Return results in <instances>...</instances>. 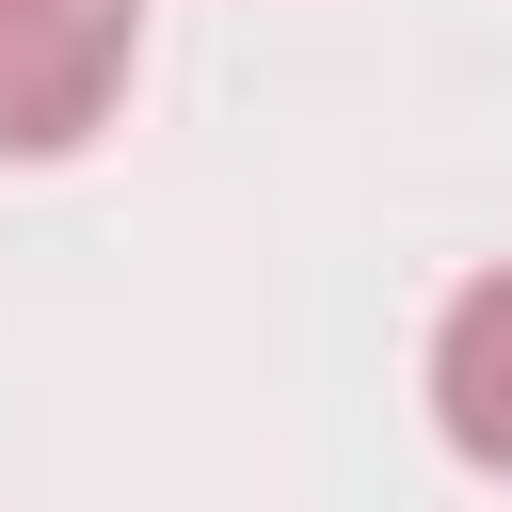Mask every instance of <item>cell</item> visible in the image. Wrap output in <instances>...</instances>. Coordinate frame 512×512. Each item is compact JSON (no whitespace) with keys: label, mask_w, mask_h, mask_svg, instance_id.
I'll use <instances>...</instances> for the list:
<instances>
[{"label":"cell","mask_w":512,"mask_h":512,"mask_svg":"<svg viewBox=\"0 0 512 512\" xmlns=\"http://www.w3.org/2000/svg\"><path fill=\"white\" fill-rule=\"evenodd\" d=\"M128 64H144V0H0V160L96 144Z\"/></svg>","instance_id":"6da1fadb"},{"label":"cell","mask_w":512,"mask_h":512,"mask_svg":"<svg viewBox=\"0 0 512 512\" xmlns=\"http://www.w3.org/2000/svg\"><path fill=\"white\" fill-rule=\"evenodd\" d=\"M432 432H448L480 480H512V272H480V288L432 320Z\"/></svg>","instance_id":"7a4b0ae2"}]
</instances>
